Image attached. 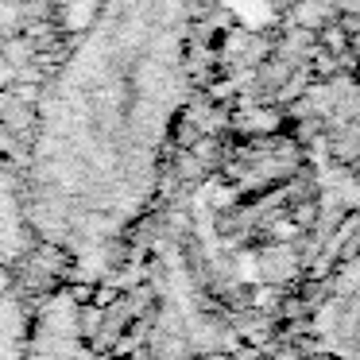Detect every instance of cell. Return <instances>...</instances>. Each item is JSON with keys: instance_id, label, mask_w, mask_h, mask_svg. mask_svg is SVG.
<instances>
[{"instance_id": "2", "label": "cell", "mask_w": 360, "mask_h": 360, "mask_svg": "<svg viewBox=\"0 0 360 360\" xmlns=\"http://www.w3.org/2000/svg\"><path fill=\"white\" fill-rule=\"evenodd\" d=\"M16 78H20V66H12L8 58L0 55V89H12V86H16Z\"/></svg>"}, {"instance_id": "3", "label": "cell", "mask_w": 360, "mask_h": 360, "mask_svg": "<svg viewBox=\"0 0 360 360\" xmlns=\"http://www.w3.org/2000/svg\"><path fill=\"white\" fill-rule=\"evenodd\" d=\"M349 58H352V63L360 66V27H356V32L349 35Z\"/></svg>"}, {"instance_id": "1", "label": "cell", "mask_w": 360, "mask_h": 360, "mask_svg": "<svg viewBox=\"0 0 360 360\" xmlns=\"http://www.w3.org/2000/svg\"><path fill=\"white\" fill-rule=\"evenodd\" d=\"M275 124H279V112L275 109H248L236 117V128H244V132H271Z\"/></svg>"}]
</instances>
